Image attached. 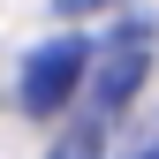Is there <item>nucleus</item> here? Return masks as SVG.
Instances as JSON below:
<instances>
[{
	"mask_svg": "<svg viewBox=\"0 0 159 159\" xmlns=\"http://www.w3.org/2000/svg\"><path fill=\"white\" fill-rule=\"evenodd\" d=\"M152 53H159V30H152V23H121L106 46H98V61H91V106H98V114H121L129 98L144 91Z\"/></svg>",
	"mask_w": 159,
	"mask_h": 159,
	"instance_id": "f257e3e1",
	"label": "nucleus"
},
{
	"mask_svg": "<svg viewBox=\"0 0 159 159\" xmlns=\"http://www.w3.org/2000/svg\"><path fill=\"white\" fill-rule=\"evenodd\" d=\"M84 68H91V46L84 38H53V46H38L30 61H23V106L30 114H61L76 84H84Z\"/></svg>",
	"mask_w": 159,
	"mask_h": 159,
	"instance_id": "f03ea898",
	"label": "nucleus"
},
{
	"mask_svg": "<svg viewBox=\"0 0 159 159\" xmlns=\"http://www.w3.org/2000/svg\"><path fill=\"white\" fill-rule=\"evenodd\" d=\"M61 8H68V15H84V8H98V0H61Z\"/></svg>",
	"mask_w": 159,
	"mask_h": 159,
	"instance_id": "20e7f679",
	"label": "nucleus"
},
{
	"mask_svg": "<svg viewBox=\"0 0 159 159\" xmlns=\"http://www.w3.org/2000/svg\"><path fill=\"white\" fill-rule=\"evenodd\" d=\"M53 159H98V136L91 129H68L61 144H53Z\"/></svg>",
	"mask_w": 159,
	"mask_h": 159,
	"instance_id": "7ed1b4c3",
	"label": "nucleus"
},
{
	"mask_svg": "<svg viewBox=\"0 0 159 159\" xmlns=\"http://www.w3.org/2000/svg\"><path fill=\"white\" fill-rule=\"evenodd\" d=\"M129 159H159V136H152V144H144V152H129Z\"/></svg>",
	"mask_w": 159,
	"mask_h": 159,
	"instance_id": "39448f33",
	"label": "nucleus"
}]
</instances>
